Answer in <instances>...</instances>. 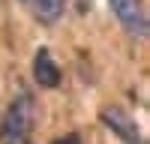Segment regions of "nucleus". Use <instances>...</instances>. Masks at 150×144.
<instances>
[{
  "mask_svg": "<svg viewBox=\"0 0 150 144\" xmlns=\"http://www.w3.org/2000/svg\"><path fill=\"white\" fill-rule=\"evenodd\" d=\"M36 123V102L30 93H21L12 99L0 120V144H30V132Z\"/></svg>",
  "mask_w": 150,
  "mask_h": 144,
  "instance_id": "obj_1",
  "label": "nucleus"
},
{
  "mask_svg": "<svg viewBox=\"0 0 150 144\" xmlns=\"http://www.w3.org/2000/svg\"><path fill=\"white\" fill-rule=\"evenodd\" d=\"M111 12H114V18L123 24V30L144 39L147 36V15H144V6L141 0H108Z\"/></svg>",
  "mask_w": 150,
  "mask_h": 144,
  "instance_id": "obj_2",
  "label": "nucleus"
},
{
  "mask_svg": "<svg viewBox=\"0 0 150 144\" xmlns=\"http://www.w3.org/2000/svg\"><path fill=\"white\" fill-rule=\"evenodd\" d=\"M99 117H102V123L114 132L123 144H144L138 126H135V117H129L123 108H102V114H99Z\"/></svg>",
  "mask_w": 150,
  "mask_h": 144,
  "instance_id": "obj_3",
  "label": "nucleus"
},
{
  "mask_svg": "<svg viewBox=\"0 0 150 144\" xmlns=\"http://www.w3.org/2000/svg\"><path fill=\"white\" fill-rule=\"evenodd\" d=\"M33 78H36L39 87H57V84H60V69L51 60L48 48H39L36 57H33Z\"/></svg>",
  "mask_w": 150,
  "mask_h": 144,
  "instance_id": "obj_4",
  "label": "nucleus"
},
{
  "mask_svg": "<svg viewBox=\"0 0 150 144\" xmlns=\"http://www.w3.org/2000/svg\"><path fill=\"white\" fill-rule=\"evenodd\" d=\"M30 3H33V12H36V21L45 24V27L57 24L63 9H66V0H30Z\"/></svg>",
  "mask_w": 150,
  "mask_h": 144,
  "instance_id": "obj_5",
  "label": "nucleus"
},
{
  "mask_svg": "<svg viewBox=\"0 0 150 144\" xmlns=\"http://www.w3.org/2000/svg\"><path fill=\"white\" fill-rule=\"evenodd\" d=\"M51 144H81V138L75 135V132H69V135H60V138H54Z\"/></svg>",
  "mask_w": 150,
  "mask_h": 144,
  "instance_id": "obj_6",
  "label": "nucleus"
},
{
  "mask_svg": "<svg viewBox=\"0 0 150 144\" xmlns=\"http://www.w3.org/2000/svg\"><path fill=\"white\" fill-rule=\"evenodd\" d=\"M21 3H30V0H21Z\"/></svg>",
  "mask_w": 150,
  "mask_h": 144,
  "instance_id": "obj_7",
  "label": "nucleus"
}]
</instances>
